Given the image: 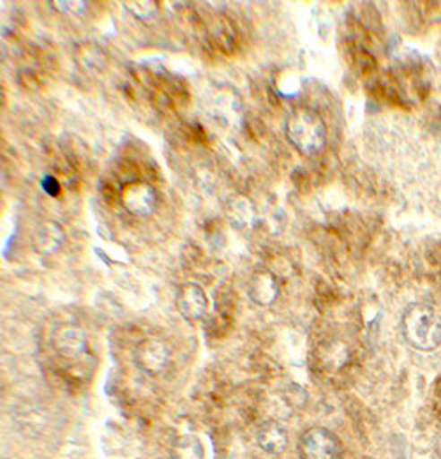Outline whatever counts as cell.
Here are the masks:
<instances>
[{
    "instance_id": "1",
    "label": "cell",
    "mask_w": 441,
    "mask_h": 459,
    "mask_svg": "<svg viewBox=\"0 0 441 459\" xmlns=\"http://www.w3.org/2000/svg\"><path fill=\"white\" fill-rule=\"evenodd\" d=\"M406 343L419 351H433L441 344L440 315L428 304H411L401 318Z\"/></svg>"
},
{
    "instance_id": "2",
    "label": "cell",
    "mask_w": 441,
    "mask_h": 459,
    "mask_svg": "<svg viewBox=\"0 0 441 459\" xmlns=\"http://www.w3.org/2000/svg\"><path fill=\"white\" fill-rule=\"evenodd\" d=\"M286 138L304 156L318 154L327 142L325 122L315 110L298 108L286 118Z\"/></svg>"
},
{
    "instance_id": "3",
    "label": "cell",
    "mask_w": 441,
    "mask_h": 459,
    "mask_svg": "<svg viewBox=\"0 0 441 459\" xmlns=\"http://www.w3.org/2000/svg\"><path fill=\"white\" fill-rule=\"evenodd\" d=\"M300 459H342L341 440L325 428H311L298 440Z\"/></svg>"
},
{
    "instance_id": "4",
    "label": "cell",
    "mask_w": 441,
    "mask_h": 459,
    "mask_svg": "<svg viewBox=\"0 0 441 459\" xmlns=\"http://www.w3.org/2000/svg\"><path fill=\"white\" fill-rule=\"evenodd\" d=\"M120 202L131 216L147 218L158 207V195H156V189L149 182L134 180L122 187Z\"/></svg>"
},
{
    "instance_id": "5",
    "label": "cell",
    "mask_w": 441,
    "mask_h": 459,
    "mask_svg": "<svg viewBox=\"0 0 441 459\" xmlns=\"http://www.w3.org/2000/svg\"><path fill=\"white\" fill-rule=\"evenodd\" d=\"M133 360L142 373L151 377L160 375L169 362V348L165 342L156 338L142 340L133 350Z\"/></svg>"
},
{
    "instance_id": "6",
    "label": "cell",
    "mask_w": 441,
    "mask_h": 459,
    "mask_svg": "<svg viewBox=\"0 0 441 459\" xmlns=\"http://www.w3.org/2000/svg\"><path fill=\"white\" fill-rule=\"evenodd\" d=\"M175 304L178 313L186 320H193V322L202 320L209 307V300L203 288L196 283H186L178 288L175 295Z\"/></svg>"
},
{
    "instance_id": "7",
    "label": "cell",
    "mask_w": 441,
    "mask_h": 459,
    "mask_svg": "<svg viewBox=\"0 0 441 459\" xmlns=\"http://www.w3.org/2000/svg\"><path fill=\"white\" fill-rule=\"evenodd\" d=\"M52 346L58 357L80 359L87 353L85 333L74 325H60L52 334Z\"/></svg>"
},
{
    "instance_id": "8",
    "label": "cell",
    "mask_w": 441,
    "mask_h": 459,
    "mask_svg": "<svg viewBox=\"0 0 441 459\" xmlns=\"http://www.w3.org/2000/svg\"><path fill=\"white\" fill-rule=\"evenodd\" d=\"M279 290L281 288H279V281H277L274 273L269 271V269H258L251 276L247 293H249V299L255 304H258L262 307H267V306H272L276 302V299L279 297Z\"/></svg>"
},
{
    "instance_id": "9",
    "label": "cell",
    "mask_w": 441,
    "mask_h": 459,
    "mask_svg": "<svg viewBox=\"0 0 441 459\" xmlns=\"http://www.w3.org/2000/svg\"><path fill=\"white\" fill-rule=\"evenodd\" d=\"M224 214L233 229H249L255 223L256 209L246 195H233L224 205Z\"/></svg>"
},
{
    "instance_id": "10",
    "label": "cell",
    "mask_w": 441,
    "mask_h": 459,
    "mask_svg": "<svg viewBox=\"0 0 441 459\" xmlns=\"http://www.w3.org/2000/svg\"><path fill=\"white\" fill-rule=\"evenodd\" d=\"M256 444L267 455H281L288 446V433L282 424L276 420L264 422L256 431Z\"/></svg>"
},
{
    "instance_id": "11",
    "label": "cell",
    "mask_w": 441,
    "mask_h": 459,
    "mask_svg": "<svg viewBox=\"0 0 441 459\" xmlns=\"http://www.w3.org/2000/svg\"><path fill=\"white\" fill-rule=\"evenodd\" d=\"M171 459H203V446L195 435H180L173 440Z\"/></svg>"
},
{
    "instance_id": "12",
    "label": "cell",
    "mask_w": 441,
    "mask_h": 459,
    "mask_svg": "<svg viewBox=\"0 0 441 459\" xmlns=\"http://www.w3.org/2000/svg\"><path fill=\"white\" fill-rule=\"evenodd\" d=\"M62 240H64L62 229L56 225V223H52V221L41 225L39 230H38V233H36V246L45 255L56 253V249L60 247Z\"/></svg>"
},
{
    "instance_id": "13",
    "label": "cell",
    "mask_w": 441,
    "mask_h": 459,
    "mask_svg": "<svg viewBox=\"0 0 441 459\" xmlns=\"http://www.w3.org/2000/svg\"><path fill=\"white\" fill-rule=\"evenodd\" d=\"M125 9L138 20H149L158 13V2L156 0H131L124 2Z\"/></svg>"
},
{
    "instance_id": "14",
    "label": "cell",
    "mask_w": 441,
    "mask_h": 459,
    "mask_svg": "<svg viewBox=\"0 0 441 459\" xmlns=\"http://www.w3.org/2000/svg\"><path fill=\"white\" fill-rule=\"evenodd\" d=\"M48 4L64 14H82L87 9V2L83 0H50Z\"/></svg>"
},
{
    "instance_id": "15",
    "label": "cell",
    "mask_w": 441,
    "mask_h": 459,
    "mask_svg": "<svg viewBox=\"0 0 441 459\" xmlns=\"http://www.w3.org/2000/svg\"><path fill=\"white\" fill-rule=\"evenodd\" d=\"M41 189L50 196H56L60 193V184L54 175H45L41 178Z\"/></svg>"
},
{
    "instance_id": "16",
    "label": "cell",
    "mask_w": 441,
    "mask_h": 459,
    "mask_svg": "<svg viewBox=\"0 0 441 459\" xmlns=\"http://www.w3.org/2000/svg\"><path fill=\"white\" fill-rule=\"evenodd\" d=\"M438 453H440V456H441V435H440V438H438Z\"/></svg>"
}]
</instances>
